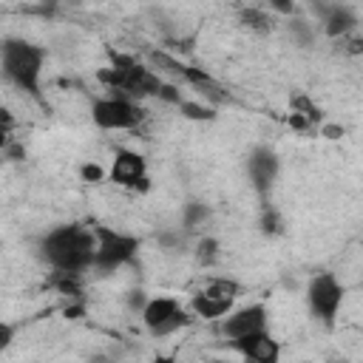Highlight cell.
<instances>
[{"label":"cell","instance_id":"8fae6325","mask_svg":"<svg viewBox=\"0 0 363 363\" xmlns=\"http://www.w3.org/2000/svg\"><path fill=\"white\" fill-rule=\"evenodd\" d=\"M233 349H238V354H241L247 363H281V343H278L267 329L235 340Z\"/></svg>","mask_w":363,"mask_h":363},{"label":"cell","instance_id":"d4e9b609","mask_svg":"<svg viewBox=\"0 0 363 363\" xmlns=\"http://www.w3.org/2000/svg\"><path fill=\"white\" fill-rule=\"evenodd\" d=\"M337 363H346V360H337Z\"/></svg>","mask_w":363,"mask_h":363},{"label":"cell","instance_id":"cb8c5ba5","mask_svg":"<svg viewBox=\"0 0 363 363\" xmlns=\"http://www.w3.org/2000/svg\"><path fill=\"white\" fill-rule=\"evenodd\" d=\"M210 363H224V360H210Z\"/></svg>","mask_w":363,"mask_h":363},{"label":"cell","instance_id":"8992f818","mask_svg":"<svg viewBox=\"0 0 363 363\" xmlns=\"http://www.w3.org/2000/svg\"><path fill=\"white\" fill-rule=\"evenodd\" d=\"M343 284L332 275V272H318L309 278L306 284V303H309V312L312 318H318L323 326H332L340 306H343Z\"/></svg>","mask_w":363,"mask_h":363},{"label":"cell","instance_id":"277c9868","mask_svg":"<svg viewBox=\"0 0 363 363\" xmlns=\"http://www.w3.org/2000/svg\"><path fill=\"white\" fill-rule=\"evenodd\" d=\"M91 119L102 130H133L145 119V111L136 99L122 96V94H111V96H102L91 105Z\"/></svg>","mask_w":363,"mask_h":363},{"label":"cell","instance_id":"7402d4cb","mask_svg":"<svg viewBox=\"0 0 363 363\" xmlns=\"http://www.w3.org/2000/svg\"><path fill=\"white\" fill-rule=\"evenodd\" d=\"M323 136H326V139H337V136H343V128H340V125H326V128H323Z\"/></svg>","mask_w":363,"mask_h":363},{"label":"cell","instance_id":"52a82bcc","mask_svg":"<svg viewBox=\"0 0 363 363\" xmlns=\"http://www.w3.org/2000/svg\"><path fill=\"white\" fill-rule=\"evenodd\" d=\"M142 323L153 337H164V335L179 332L182 326H187L190 315L176 298L156 295V298H147V303L142 306Z\"/></svg>","mask_w":363,"mask_h":363},{"label":"cell","instance_id":"2e32d148","mask_svg":"<svg viewBox=\"0 0 363 363\" xmlns=\"http://www.w3.org/2000/svg\"><path fill=\"white\" fill-rule=\"evenodd\" d=\"M159 99H164V102H173V105H182L184 99H182V91L176 88V85H162V91H159Z\"/></svg>","mask_w":363,"mask_h":363},{"label":"cell","instance_id":"d6986e66","mask_svg":"<svg viewBox=\"0 0 363 363\" xmlns=\"http://www.w3.org/2000/svg\"><path fill=\"white\" fill-rule=\"evenodd\" d=\"M204 216H207V210H204V207L190 204V207H187V216H184V224H187V227H193V224H196L199 218H204Z\"/></svg>","mask_w":363,"mask_h":363},{"label":"cell","instance_id":"5b68a950","mask_svg":"<svg viewBox=\"0 0 363 363\" xmlns=\"http://www.w3.org/2000/svg\"><path fill=\"white\" fill-rule=\"evenodd\" d=\"M96 252H94V269L99 272H113L119 267H125L128 261H133L136 250H139V238L111 230V227H96Z\"/></svg>","mask_w":363,"mask_h":363},{"label":"cell","instance_id":"3957f363","mask_svg":"<svg viewBox=\"0 0 363 363\" xmlns=\"http://www.w3.org/2000/svg\"><path fill=\"white\" fill-rule=\"evenodd\" d=\"M99 79L105 85H111L113 91H119L122 96H130V99L159 96V91L164 85L162 77H156L150 68L136 65L133 60H125V57H113V65L111 68H102L99 71Z\"/></svg>","mask_w":363,"mask_h":363},{"label":"cell","instance_id":"30bf717a","mask_svg":"<svg viewBox=\"0 0 363 363\" xmlns=\"http://www.w3.org/2000/svg\"><path fill=\"white\" fill-rule=\"evenodd\" d=\"M108 176H111L113 184H122V187H145V182H147V162L136 150H116Z\"/></svg>","mask_w":363,"mask_h":363},{"label":"cell","instance_id":"ba28073f","mask_svg":"<svg viewBox=\"0 0 363 363\" xmlns=\"http://www.w3.org/2000/svg\"><path fill=\"white\" fill-rule=\"evenodd\" d=\"M235 292H238V284L235 281H213L207 284L199 295H193L190 306L199 318H207V320H221L233 312V301H235Z\"/></svg>","mask_w":363,"mask_h":363},{"label":"cell","instance_id":"e0dca14e","mask_svg":"<svg viewBox=\"0 0 363 363\" xmlns=\"http://www.w3.org/2000/svg\"><path fill=\"white\" fill-rule=\"evenodd\" d=\"M79 176H82L85 182H91V184H94V182H102L105 170H102L99 164H82V167H79Z\"/></svg>","mask_w":363,"mask_h":363},{"label":"cell","instance_id":"9a60e30c","mask_svg":"<svg viewBox=\"0 0 363 363\" xmlns=\"http://www.w3.org/2000/svg\"><path fill=\"white\" fill-rule=\"evenodd\" d=\"M241 23L250 26V28H255V31H267L272 26V17L264 9H244L241 11Z\"/></svg>","mask_w":363,"mask_h":363},{"label":"cell","instance_id":"7a4b0ae2","mask_svg":"<svg viewBox=\"0 0 363 363\" xmlns=\"http://www.w3.org/2000/svg\"><path fill=\"white\" fill-rule=\"evenodd\" d=\"M43 62H45V48H40V45H34L23 37H6L3 45H0L3 77L34 99H40Z\"/></svg>","mask_w":363,"mask_h":363},{"label":"cell","instance_id":"44dd1931","mask_svg":"<svg viewBox=\"0 0 363 363\" xmlns=\"http://www.w3.org/2000/svg\"><path fill=\"white\" fill-rule=\"evenodd\" d=\"M264 230L267 233H278L281 230V218H278V213H264Z\"/></svg>","mask_w":363,"mask_h":363},{"label":"cell","instance_id":"7c38bea8","mask_svg":"<svg viewBox=\"0 0 363 363\" xmlns=\"http://www.w3.org/2000/svg\"><path fill=\"white\" fill-rule=\"evenodd\" d=\"M247 170H250V179L255 184V190L261 196H267V190L272 187V182L278 179V170H281V162H278V153L272 147H255L250 153V162H247Z\"/></svg>","mask_w":363,"mask_h":363},{"label":"cell","instance_id":"ac0fdd59","mask_svg":"<svg viewBox=\"0 0 363 363\" xmlns=\"http://www.w3.org/2000/svg\"><path fill=\"white\" fill-rule=\"evenodd\" d=\"M216 252H218V244H216L213 238H204V241L199 244V258H201V261L210 264V261L216 258Z\"/></svg>","mask_w":363,"mask_h":363},{"label":"cell","instance_id":"ffe728a7","mask_svg":"<svg viewBox=\"0 0 363 363\" xmlns=\"http://www.w3.org/2000/svg\"><path fill=\"white\" fill-rule=\"evenodd\" d=\"M11 337H14V326H11L9 320H3V323H0V346L9 349V346H11Z\"/></svg>","mask_w":363,"mask_h":363},{"label":"cell","instance_id":"9c48e42d","mask_svg":"<svg viewBox=\"0 0 363 363\" xmlns=\"http://www.w3.org/2000/svg\"><path fill=\"white\" fill-rule=\"evenodd\" d=\"M267 306L264 303H250V306H241V309H233L227 318H221V335L235 343L247 335H255V332H264L267 329Z\"/></svg>","mask_w":363,"mask_h":363},{"label":"cell","instance_id":"5bb4252c","mask_svg":"<svg viewBox=\"0 0 363 363\" xmlns=\"http://www.w3.org/2000/svg\"><path fill=\"white\" fill-rule=\"evenodd\" d=\"M179 111H182L184 119H193V122H210V119H216V111L210 105H201V102H193V99H184L179 105Z\"/></svg>","mask_w":363,"mask_h":363},{"label":"cell","instance_id":"4fadbf2b","mask_svg":"<svg viewBox=\"0 0 363 363\" xmlns=\"http://www.w3.org/2000/svg\"><path fill=\"white\" fill-rule=\"evenodd\" d=\"M320 14H323V20H320L323 31L332 40H346L357 28V17L349 6H326V9H320Z\"/></svg>","mask_w":363,"mask_h":363},{"label":"cell","instance_id":"6da1fadb","mask_svg":"<svg viewBox=\"0 0 363 363\" xmlns=\"http://www.w3.org/2000/svg\"><path fill=\"white\" fill-rule=\"evenodd\" d=\"M96 252V233L79 224H62L43 235L40 255L57 275H79L82 269L94 267Z\"/></svg>","mask_w":363,"mask_h":363},{"label":"cell","instance_id":"603a6c76","mask_svg":"<svg viewBox=\"0 0 363 363\" xmlns=\"http://www.w3.org/2000/svg\"><path fill=\"white\" fill-rule=\"evenodd\" d=\"M150 363H176V360H173V357H167V354H159V357H153Z\"/></svg>","mask_w":363,"mask_h":363}]
</instances>
